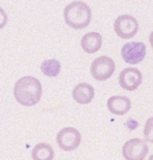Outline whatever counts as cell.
<instances>
[{
  "label": "cell",
  "mask_w": 153,
  "mask_h": 160,
  "mask_svg": "<svg viewBox=\"0 0 153 160\" xmlns=\"http://www.w3.org/2000/svg\"><path fill=\"white\" fill-rule=\"evenodd\" d=\"M81 46L87 53L97 52L102 46V35L95 32H87L82 37Z\"/></svg>",
  "instance_id": "8fae6325"
},
{
  "label": "cell",
  "mask_w": 153,
  "mask_h": 160,
  "mask_svg": "<svg viewBox=\"0 0 153 160\" xmlns=\"http://www.w3.org/2000/svg\"><path fill=\"white\" fill-rule=\"evenodd\" d=\"M81 142V134L77 129L73 127L63 128L58 134H57V143L59 148L63 151L76 150L80 146Z\"/></svg>",
  "instance_id": "5b68a950"
},
{
  "label": "cell",
  "mask_w": 153,
  "mask_h": 160,
  "mask_svg": "<svg viewBox=\"0 0 153 160\" xmlns=\"http://www.w3.org/2000/svg\"><path fill=\"white\" fill-rule=\"evenodd\" d=\"M54 156H55V152L53 148L45 142L36 144L32 151L33 160H53Z\"/></svg>",
  "instance_id": "7c38bea8"
},
{
  "label": "cell",
  "mask_w": 153,
  "mask_h": 160,
  "mask_svg": "<svg viewBox=\"0 0 153 160\" xmlns=\"http://www.w3.org/2000/svg\"><path fill=\"white\" fill-rule=\"evenodd\" d=\"M149 42H150V44H151V47L153 48V32L149 36Z\"/></svg>",
  "instance_id": "e0dca14e"
},
{
  "label": "cell",
  "mask_w": 153,
  "mask_h": 160,
  "mask_svg": "<svg viewBox=\"0 0 153 160\" xmlns=\"http://www.w3.org/2000/svg\"><path fill=\"white\" fill-rule=\"evenodd\" d=\"M144 136L148 142L153 143V117L147 119L144 127Z\"/></svg>",
  "instance_id": "5bb4252c"
},
{
  "label": "cell",
  "mask_w": 153,
  "mask_h": 160,
  "mask_svg": "<svg viewBox=\"0 0 153 160\" xmlns=\"http://www.w3.org/2000/svg\"><path fill=\"white\" fill-rule=\"evenodd\" d=\"M107 108L115 115H124L131 108V101L127 96L115 95L107 101Z\"/></svg>",
  "instance_id": "9c48e42d"
},
{
  "label": "cell",
  "mask_w": 153,
  "mask_h": 160,
  "mask_svg": "<svg viewBox=\"0 0 153 160\" xmlns=\"http://www.w3.org/2000/svg\"><path fill=\"white\" fill-rule=\"evenodd\" d=\"M40 69L44 75L49 78H55L61 71V64L56 59H48L42 62Z\"/></svg>",
  "instance_id": "4fadbf2b"
},
{
  "label": "cell",
  "mask_w": 153,
  "mask_h": 160,
  "mask_svg": "<svg viewBox=\"0 0 153 160\" xmlns=\"http://www.w3.org/2000/svg\"><path fill=\"white\" fill-rule=\"evenodd\" d=\"M121 55L128 64H139L146 57V45L143 42H128L122 47Z\"/></svg>",
  "instance_id": "8992f818"
},
{
  "label": "cell",
  "mask_w": 153,
  "mask_h": 160,
  "mask_svg": "<svg viewBox=\"0 0 153 160\" xmlns=\"http://www.w3.org/2000/svg\"><path fill=\"white\" fill-rule=\"evenodd\" d=\"M122 152L126 160H144L149 152V148L143 139L132 138L125 142Z\"/></svg>",
  "instance_id": "52a82bcc"
},
{
  "label": "cell",
  "mask_w": 153,
  "mask_h": 160,
  "mask_svg": "<svg viewBox=\"0 0 153 160\" xmlns=\"http://www.w3.org/2000/svg\"><path fill=\"white\" fill-rule=\"evenodd\" d=\"M143 82V74L139 69L128 67L123 69L119 75V84L127 91H134Z\"/></svg>",
  "instance_id": "ba28073f"
},
{
  "label": "cell",
  "mask_w": 153,
  "mask_h": 160,
  "mask_svg": "<svg viewBox=\"0 0 153 160\" xmlns=\"http://www.w3.org/2000/svg\"><path fill=\"white\" fill-rule=\"evenodd\" d=\"M91 10L83 1H74L64 8V20L68 26L74 29H83L91 21Z\"/></svg>",
  "instance_id": "7a4b0ae2"
},
{
  "label": "cell",
  "mask_w": 153,
  "mask_h": 160,
  "mask_svg": "<svg viewBox=\"0 0 153 160\" xmlns=\"http://www.w3.org/2000/svg\"><path fill=\"white\" fill-rule=\"evenodd\" d=\"M126 126H127V128L129 130H135L137 127H139V122H137L135 119L129 118L127 119V122H126Z\"/></svg>",
  "instance_id": "2e32d148"
},
{
  "label": "cell",
  "mask_w": 153,
  "mask_h": 160,
  "mask_svg": "<svg viewBox=\"0 0 153 160\" xmlns=\"http://www.w3.org/2000/svg\"><path fill=\"white\" fill-rule=\"evenodd\" d=\"M8 23V15L3 8H0V29L3 28Z\"/></svg>",
  "instance_id": "9a60e30c"
},
{
  "label": "cell",
  "mask_w": 153,
  "mask_h": 160,
  "mask_svg": "<svg viewBox=\"0 0 153 160\" xmlns=\"http://www.w3.org/2000/svg\"><path fill=\"white\" fill-rule=\"evenodd\" d=\"M115 70V61L107 56H101L95 58L90 65V73L94 80L99 82L108 80Z\"/></svg>",
  "instance_id": "3957f363"
},
{
  "label": "cell",
  "mask_w": 153,
  "mask_h": 160,
  "mask_svg": "<svg viewBox=\"0 0 153 160\" xmlns=\"http://www.w3.org/2000/svg\"><path fill=\"white\" fill-rule=\"evenodd\" d=\"M115 34L121 39H131L137 34L139 23L134 17L130 15H121L115 19L113 24Z\"/></svg>",
  "instance_id": "277c9868"
},
{
  "label": "cell",
  "mask_w": 153,
  "mask_h": 160,
  "mask_svg": "<svg viewBox=\"0 0 153 160\" xmlns=\"http://www.w3.org/2000/svg\"><path fill=\"white\" fill-rule=\"evenodd\" d=\"M148 160H153V155H151V156H150V158H149Z\"/></svg>",
  "instance_id": "ac0fdd59"
},
{
  "label": "cell",
  "mask_w": 153,
  "mask_h": 160,
  "mask_svg": "<svg viewBox=\"0 0 153 160\" xmlns=\"http://www.w3.org/2000/svg\"><path fill=\"white\" fill-rule=\"evenodd\" d=\"M14 96L20 105L32 107L38 104L42 96V85L34 77H23L14 86Z\"/></svg>",
  "instance_id": "6da1fadb"
},
{
  "label": "cell",
  "mask_w": 153,
  "mask_h": 160,
  "mask_svg": "<svg viewBox=\"0 0 153 160\" xmlns=\"http://www.w3.org/2000/svg\"><path fill=\"white\" fill-rule=\"evenodd\" d=\"M73 98L78 104H89L94 98V89L87 83H80L73 90Z\"/></svg>",
  "instance_id": "30bf717a"
}]
</instances>
